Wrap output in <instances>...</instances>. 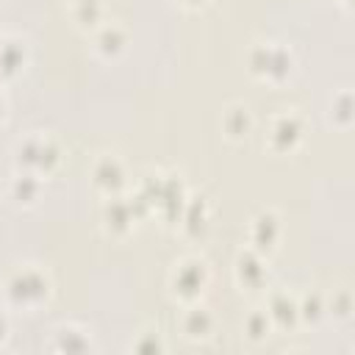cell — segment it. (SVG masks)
Listing matches in <instances>:
<instances>
[{
  "mask_svg": "<svg viewBox=\"0 0 355 355\" xmlns=\"http://www.w3.org/2000/svg\"><path fill=\"white\" fill-rule=\"evenodd\" d=\"M180 6H186V8H200V6H205L208 0H178Z\"/></svg>",
  "mask_w": 355,
  "mask_h": 355,
  "instance_id": "24",
  "label": "cell"
},
{
  "mask_svg": "<svg viewBox=\"0 0 355 355\" xmlns=\"http://www.w3.org/2000/svg\"><path fill=\"white\" fill-rule=\"evenodd\" d=\"M214 324H216L214 313L205 305H200V302L186 305V311L180 316V330H183V336L189 341H205V338H211Z\"/></svg>",
  "mask_w": 355,
  "mask_h": 355,
  "instance_id": "8",
  "label": "cell"
},
{
  "mask_svg": "<svg viewBox=\"0 0 355 355\" xmlns=\"http://www.w3.org/2000/svg\"><path fill=\"white\" fill-rule=\"evenodd\" d=\"M136 225V211H133V202H128L125 197H108L105 208H103V227L114 236H122L128 233L130 227Z\"/></svg>",
  "mask_w": 355,
  "mask_h": 355,
  "instance_id": "10",
  "label": "cell"
},
{
  "mask_svg": "<svg viewBox=\"0 0 355 355\" xmlns=\"http://www.w3.org/2000/svg\"><path fill=\"white\" fill-rule=\"evenodd\" d=\"M266 313L272 319L275 327H294L300 322V311H297V297L286 294V291H277L269 297V305H266Z\"/></svg>",
  "mask_w": 355,
  "mask_h": 355,
  "instance_id": "12",
  "label": "cell"
},
{
  "mask_svg": "<svg viewBox=\"0 0 355 355\" xmlns=\"http://www.w3.org/2000/svg\"><path fill=\"white\" fill-rule=\"evenodd\" d=\"M61 161V147L44 136V133H31L17 144V166L19 172H31L36 178L50 175Z\"/></svg>",
  "mask_w": 355,
  "mask_h": 355,
  "instance_id": "3",
  "label": "cell"
},
{
  "mask_svg": "<svg viewBox=\"0 0 355 355\" xmlns=\"http://www.w3.org/2000/svg\"><path fill=\"white\" fill-rule=\"evenodd\" d=\"M297 311H300V322L316 324V322L324 316L327 302H324V297H322L319 291H311V294H305L302 300H297Z\"/></svg>",
  "mask_w": 355,
  "mask_h": 355,
  "instance_id": "18",
  "label": "cell"
},
{
  "mask_svg": "<svg viewBox=\"0 0 355 355\" xmlns=\"http://www.w3.org/2000/svg\"><path fill=\"white\" fill-rule=\"evenodd\" d=\"M47 347L50 349H58V352H86V349H92V336H89L86 327L58 324L53 330V341Z\"/></svg>",
  "mask_w": 355,
  "mask_h": 355,
  "instance_id": "11",
  "label": "cell"
},
{
  "mask_svg": "<svg viewBox=\"0 0 355 355\" xmlns=\"http://www.w3.org/2000/svg\"><path fill=\"white\" fill-rule=\"evenodd\" d=\"M125 42H128V36H125V31H122L116 22H111V25H100V28H97L94 47H97L103 55H116V53H122Z\"/></svg>",
  "mask_w": 355,
  "mask_h": 355,
  "instance_id": "16",
  "label": "cell"
},
{
  "mask_svg": "<svg viewBox=\"0 0 355 355\" xmlns=\"http://www.w3.org/2000/svg\"><path fill=\"white\" fill-rule=\"evenodd\" d=\"M280 239V216L275 211H261L258 216H252V225H250V244L255 252H269L275 250Z\"/></svg>",
  "mask_w": 355,
  "mask_h": 355,
  "instance_id": "7",
  "label": "cell"
},
{
  "mask_svg": "<svg viewBox=\"0 0 355 355\" xmlns=\"http://www.w3.org/2000/svg\"><path fill=\"white\" fill-rule=\"evenodd\" d=\"M25 67V42L0 39V78H14Z\"/></svg>",
  "mask_w": 355,
  "mask_h": 355,
  "instance_id": "14",
  "label": "cell"
},
{
  "mask_svg": "<svg viewBox=\"0 0 355 355\" xmlns=\"http://www.w3.org/2000/svg\"><path fill=\"white\" fill-rule=\"evenodd\" d=\"M125 164L116 158V155H111V153H105V155H100L97 161H94V166H92V183L97 186V191H103L105 197H114V194H119V189L125 186Z\"/></svg>",
  "mask_w": 355,
  "mask_h": 355,
  "instance_id": "6",
  "label": "cell"
},
{
  "mask_svg": "<svg viewBox=\"0 0 355 355\" xmlns=\"http://www.w3.org/2000/svg\"><path fill=\"white\" fill-rule=\"evenodd\" d=\"M11 197L22 205H33L36 197H39V178L31 175V172H17L14 180H11Z\"/></svg>",
  "mask_w": 355,
  "mask_h": 355,
  "instance_id": "17",
  "label": "cell"
},
{
  "mask_svg": "<svg viewBox=\"0 0 355 355\" xmlns=\"http://www.w3.org/2000/svg\"><path fill=\"white\" fill-rule=\"evenodd\" d=\"M208 280H211L208 263L202 258H197V255H186L169 272V294L183 305L200 302V297L205 294Z\"/></svg>",
  "mask_w": 355,
  "mask_h": 355,
  "instance_id": "2",
  "label": "cell"
},
{
  "mask_svg": "<svg viewBox=\"0 0 355 355\" xmlns=\"http://www.w3.org/2000/svg\"><path fill=\"white\" fill-rule=\"evenodd\" d=\"M6 338H8V322H6V316H0V347L6 344Z\"/></svg>",
  "mask_w": 355,
  "mask_h": 355,
  "instance_id": "23",
  "label": "cell"
},
{
  "mask_svg": "<svg viewBox=\"0 0 355 355\" xmlns=\"http://www.w3.org/2000/svg\"><path fill=\"white\" fill-rule=\"evenodd\" d=\"M72 17L80 28H100L103 22V3L100 0H78L72 8Z\"/></svg>",
  "mask_w": 355,
  "mask_h": 355,
  "instance_id": "20",
  "label": "cell"
},
{
  "mask_svg": "<svg viewBox=\"0 0 355 355\" xmlns=\"http://www.w3.org/2000/svg\"><path fill=\"white\" fill-rule=\"evenodd\" d=\"M252 128V116L247 111V105H230L222 116V130L230 136V139H247Z\"/></svg>",
  "mask_w": 355,
  "mask_h": 355,
  "instance_id": "15",
  "label": "cell"
},
{
  "mask_svg": "<svg viewBox=\"0 0 355 355\" xmlns=\"http://www.w3.org/2000/svg\"><path fill=\"white\" fill-rule=\"evenodd\" d=\"M266 280V266H263V255L255 252L252 247L247 252H239L236 258V283L241 286V291H255L261 288Z\"/></svg>",
  "mask_w": 355,
  "mask_h": 355,
  "instance_id": "9",
  "label": "cell"
},
{
  "mask_svg": "<svg viewBox=\"0 0 355 355\" xmlns=\"http://www.w3.org/2000/svg\"><path fill=\"white\" fill-rule=\"evenodd\" d=\"M272 330H275V324H272V319H269L266 311H250V316L244 319V336L250 341H255V344L263 341V338H269Z\"/></svg>",
  "mask_w": 355,
  "mask_h": 355,
  "instance_id": "19",
  "label": "cell"
},
{
  "mask_svg": "<svg viewBox=\"0 0 355 355\" xmlns=\"http://www.w3.org/2000/svg\"><path fill=\"white\" fill-rule=\"evenodd\" d=\"M250 69L252 75L269 80V83H280L291 75L294 69V55L288 47L277 44V42H261L252 53H250Z\"/></svg>",
  "mask_w": 355,
  "mask_h": 355,
  "instance_id": "4",
  "label": "cell"
},
{
  "mask_svg": "<svg viewBox=\"0 0 355 355\" xmlns=\"http://www.w3.org/2000/svg\"><path fill=\"white\" fill-rule=\"evenodd\" d=\"M6 297L14 308H22V311H36L39 305H44L50 300V277L44 269L28 263V266H19L8 283H6Z\"/></svg>",
  "mask_w": 355,
  "mask_h": 355,
  "instance_id": "1",
  "label": "cell"
},
{
  "mask_svg": "<svg viewBox=\"0 0 355 355\" xmlns=\"http://www.w3.org/2000/svg\"><path fill=\"white\" fill-rule=\"evenodd\" d=\"M178 225L183 233H202L208 227V205L202 197H189V202H183V211L178 216Z\"/></svg>",
  "mask_w": 355,
  "mask_h": 355,
  "instance_id": "13",
  "label": "cell"
},
{
  "mask_svg": "<svg viewBox=\"0 0 355 355\" xmlns=\"http://www.w3.org/2000/svg\"><path fill=\"white\" fill-rule=\"evenodd\" d=\"M305 136V125H302V116L294 114V111H280L269 119V128H266V144L269 150L275 153H291Z\"/></svg>",
  "mask_w": 355,
  "mask_h": 355,
  "instance_id": "5",
  "label": "cell"
},
{
  "mask_svg": "<svg viewBox=\"0 0 355 355\" xmlns=\"http://www.w3.org/2000/svg\"><path fill=\"white\" fill-rule=\"evenodd\" d=\"M6 116V97H3V92H0V119Z\"/></svg>",
  "mask_w": 355,
  "mask_h": 355,
  "instance_id": "25",
  "label": "cell"
},
{
  "mask_svg": "<svg viewBox=\"0 0 355 355\" xmlns=\"http://www.w3.org/2000/svg\"><path fill=\"white\" fill-rule=\"evenodd\" d=\"M327 308H333V313H336V316L347 319V316H349V308H352V305H349V294H347V291H338Z\"/></svg>",
  "mask_w": 355,
  "mask_h": 355,
  "instance_id": "22",
  "label": "cell"
},
{
  "mask_svg": "<svg viewBox=\"0 0 355 355\" xmlns=\"http://www.w3.org/2000/svg\"><path fill=\"white\" fill-rule=\"evenodd\" d=\"M141 336H144L147 341H141V338L133 341V349H139V352H158V349L166 347V344L161 341V330H158V327H155V330H144Z\"/></svg>",
  "mask_w": 355,
  "mask_h": 355,
  "instance_id": "21",
  "label": "cell"
}]
</instances>
